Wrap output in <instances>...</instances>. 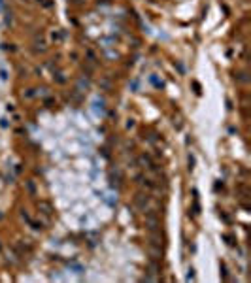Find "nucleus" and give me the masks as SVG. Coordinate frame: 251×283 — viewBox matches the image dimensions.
I'll use <instances>...</instances> for the list:
<instances>
[{
    "instance_id": "nucleus-2",
    "label": "nucleus",
    "mask_w": 251,
    "mask_h": 283,
    "mask_svg": "<svg viewBox=\"0 0 251 283\" xmlns=\"http://www.w3.org/2000/svg\"><path fill=\"white\" fill-rule=\"evenodd\" d=\"M187 279H195V270L189 268V274H187Z\"/></svg>"
},
{
    "instance_id": "nucleus-3",
    "label": "nucleus",
    "mask_w": 251,
    "mask_h": 283,
    "mask_svg": "<svg viewBox=\"0 0 251 283\" xmlns=\"http://www.w3.org/2000/svg\"><path fill=\"white\" fill-rule=\"evenodd\" d=\"M2 4H4V0H0V6H2Z\"/></svg>"
},
{
    "instance_id": "nucleus-1",
    "label": "nucleus",
    "mask_w": 251,
    "mask_h": 283,
    "mask_svg": "<svg viewBox=\"0 0 251 283\" xmlns=\"http://www.w3.org/2000/svg\"><path fill=\"white\" fill-rule=\"evenodd\" d=\"M0 79H2V81H6V79H8V72H6L4 68H0Z\"/></svg>"
}]
</instances>
